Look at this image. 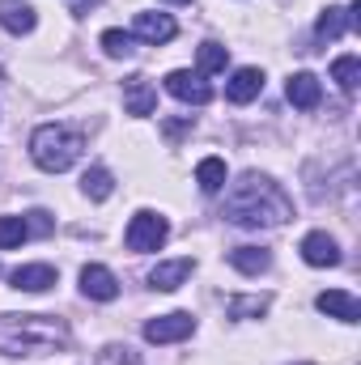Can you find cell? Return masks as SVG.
Wrapping results in <instances>:
<instances>
[{
    "label": "cell",
    "instance_id": "obj_10",
    "mask_svg": "<svg viewBox=\"0 0 361 365\" xmlns=\"http://www.w3.org/2000/svg\"><path fill=\"white\" fill-rule=\"evenodd\" d=\"M302 259H306L310 268H336V264H340V247H336L332 234L315 230V234L302 238Z\"/></svg>",
    "mask_w": 361,
    "mask_h": 365
},
{
    "label": "cell",
    "instance_id": "obj_4",
    "mask_svg": "<svg viewBox=\"0 0 361 365\" xmlns=\"http://www.w3.org/2000/svg\"><path fill=\"white\" fill-rule=\"evenodd\" d=\"M166 238H171V225H166V217H162V212H149V208H141V212L128 221V234H123L128 251H136V255H145V251H158Z\"/></svg>",
    "mask_w": 361,
    "mask_h": 365
},
{
    "label": "cell",
    "instance_id": "obj_8",
    "mask_svg": "<svg viewBox=\"0 0 361 365\" xmlns=\"http://www.w3.org/2000/svg\"><path fill=\"white\" fill-rule=\"evenodd\" d=\"M123 110L136 115V119H145V115L158 110V90H153L149 77H128L123 81Z\"/></svg>",
    "mask_w": 361,
    "mask_h": 365
},
{
    "label": "cell",
    "instance_id": "obj_16",
    "mask_svg": "<svg viewBox=\"0 0 361 365\" xmlns=\"http://www.w3.org/2000/svg\"><path fill=\"white\" fill-rule=\"evenodd\" d=\"M34 9L30 4H21V0H0V26L9 30V34H30L34 30Z\"/></svg>",
    "mask_w": 361,
    "mask_h": 365
},
{
    "label": "cell",
    "instance_id": "obj_21",
    "mask_svg": "<svg viewBox=\"0 0 361 365\" xmlns=\"http://www.w3.org/2000/svg\"><path fill=\"white\" fill-rule=\"evenodd\" d=\"M81 191H86L90 200H106V195L115 191L111 170H106V166H90V170H86V179H81Z\"/></svg>",
    "mask_w": 361,
    "mask_h": 365
},
{
    "label": "cell",
    "instance_id": "obj_17",
    "mask_svg": "<svg viewBox=\"0 0 361 365\" xmlns=\"http://www.w3.org/2000/svg\"><path fill=\"white\" fill-rule=\"evenodd\" d=\"M230 264L243 276H260L272 268V251H264V247H234L230 251Z\"/></svg>",
    "mask_w": 361,
    "mask_h": 365
},
{
    "label": "cell",
    "instance_id": "obj_15",
    "mask_svg": "<svg viewBox=\"0 0 361 365\" xmlns=\"http://www.w3.org/2000/svg\"><path fill=\"white\" fill-rule=\"evenodd\" d=\"M195 272V264L191 259H171V264H158L153 272H149V289H158V293H175L187 276Z\"/></svg>",
    "mask_w": 361,
    "mask_h": 365
},
{
    "label": "cell",
    "instance_id": "obj_9",
    "mask_svg": "<svg viewBox=\"0 0 361 365\" xmlns=\"http://www.w3.org/2000/svg\"><path fill=\"white\" fill-rule=\"evenodd\" d=\"M81 293L90 302H115L119 297V280H115L111 268H102V264H86L81 268Z\"/></svg>",
    "mask_w": 361,
    "mask_h": 365
},
{
    "label": "cell",
    "instance_id": "obj_12",
    "mask_svg": "<svg viewBox=\"0 0 361 365\" xmlns=\"http://www.w3.org/2000/svg\"><path fill=\"white\" fill-rule=\"evenodd\" d=\"M9 280H13V289H21V293H47V289L60 280V272H56L51 264H21Z\"/></svg>",
    "mask_w": 361,
    "mask_h": 365
},
{
    "label": "cell",
    "instance_id": "obj_6",
    "mask_svg": "<svg viewBox=\"0 0 361 365\" xmlns=\"http://www.w3.org/2000/svg\"><path fill=\"white\" fill-rule=\"evenodd\" d=\"M175 34H179V26H175V17H171V13H136V21H132V38L153 43V47L171 43Z\"/></svg>",
    "mask_w": 361,
    "mask_h": 365
},
{
    "label": "cell",
    "instance_id": "obj_28",
    "mask_svg": "<svg viewBox=\"0 0 361 365\" xmlns=\"http://www.w3.org/2000/svg\"><path fill=\"white\" fill-rule=\"evenodd\" d=\"M191 128H195V123H191V115H187V119H171V123H162V132H166L171 140H179L183 132H191Z\"/></svg>",
    "mask_w": 361,
    "mask_h": 365
},
{
    "label": "cell",
    "instance_id": "obj_5",
    "mask_svg": "<svg viewBox=\"0 0 361 365\" xmlns=\"http://www.w3.org/2000/svg\"><path fill=\"white\" fill-rule=\"evenodd\" d=\"M195 331V319L187 314V310H175V314H158V319H149L145 323V340L149 344H179Z\"/></svg>",
    "mask_w": 361,
    "mask_h": 365
},
{
    "label": "cell",
    "instance_id": "obj_26",
    "mask_svg": "<svg viewBox=\"0 0 361 365\" xmlns=\"http://www.w3.org/2000/svg\"><path fill=\"white\" fill-rule=\"evenodd\" d=\"M26 230H30V234H39V238H47V234L56 230V221H51L43 208H34V212H26Z\"/></svg>",
    "mask_w": 361,
    "mask_h": 365
},
{
    "label": "cell",
    "instance_id": "obj_23",
    "mask_svg": "<svg viewBox=\"0 0 361 365\" xmlns=\"http://www.w3.org/2000/svg\"><path fill=\"white\" fill-rule=\"evenodd\" d=\"M26 238H30L26 217H0V251H17Z\"/></svg>",
    "mask_w": 361,
    "mask_h": 365
},
{
    "label": "cell",
    "instance_id": "obj_27",
    "mask_svg": "<svg viewBox=\"0 0 361 365\" xmlns=\"http://www.w3.org/2000/svg\"><path fill=\"white\" fill-rule=\"evenodd\" d=\"M98 365H136V353H132V349H119V344H111V349H102Z\"/></svg>",
    "mask_w": 361,
    "mask_h": 365
},
{
    "label": "cell",
    "instance_id": "obj_2",
    "mask_svg": "<svg viewBox=\"0 0 361 365\" xmlns=\"http://www.w3.org/2000/svg\"><path fill=\"white\" fill-rule=\"evenodd\" d=\"M68 344V323L56 314H0L4 357H47Z\"/></svg>",
    "mask_w": 361,
    "mask_h": 365
},
{
    "label": "cell",
    "instance_id": "obj_18",
    "mask_svg": "<svg viewBox=\"0 0 361 365\" xmlns=\"http://www.w3.org/2000/svg\"><path fill=\"white\" fill-rule=\"evenodd\" d=\"M345 30H353V26H349V9H323V13H319V26H315L319 43H336Z\"/></svg>",
    "mask_w": 361,
    "mask_h": 365
},
{
    "label": "cell",
    "instance_id": "obj_19",
    "mask_svg": "<svg viewBox=\"0 0 361 365\" xmlns=\"http://www.w3.org/2000/svg\"><path fill=\"white\" fill-rule=\"evenodd\" d=\"M195 182H200L204 195H217V191L225 187V162H221V158H204V162L195 166Z\"/></svg>",
    "mask_w": 361,
    "mask_h": 365
},
{
    "label": "cell",
    "instance_id": "obj_25",
    "mask_svg": "<svg viewBox=\"0 0 361 365\" xmlns=\"http://www.w3.org/2000/svg\"><path fill=\"white\" fill-rule=\"evenodd\" d=\"M225 64H230V47H221V43H200V77L221 73Z\"/></svg>",
    "mask_w": 361,
    "mask_h": 365
},
{
    "label": "cell",
    "instance_id": "obj_7",
    "mask_svg": "<svg viewBox=\"0 0 361 365\" xmlns=\"http://www.w3.org/2000/svg\"><path fill=\"white\" fill-rule=\"evenodd\" d=\"M166 90L175 93L179 102H191V106H204V102H213V86H208L200 73H187V68H175V73L166 77Z\"/></svg>",
    "mask_w": 361,
    "mask_h": 365
},
{
    "label": "cell",
    "instance_id": "obj_29",
    "mask_svg": "<svg viewBox=\"0 0 361 365\" xmlns=\"http://www.w3.org/2000/svg\"><path fill=\"white\" fill-rule=\"evenodd\" d=\"M166 4H187V0H166Z\"/></svg>",
    "mask_w": 361,
    "mask_h": 365
},
{
    "label": "cell",
    "instance_id": "obj_3",
    "mask_svg": "<svg viewBox=\"0 0 361 365\" xmlns=\"http://www.w3.org/2000/svg\"><path fill=\"white\" fill-rule=\"evenodd\" d=\"M81 153H86V136L73 132V128H64V123H43V128H34V136H30V158H34V166L47 170V175L73 170V166L81 162Z\"/></svg>",
    "mask_w": 361,
    "mask_h": 365
},
{
    "label": "cell",
    "instance_id": "obj_22",
    "mask_svg": "<svg viewBox=\"0 0 361 365\" xmlns=\"http://www.w3.org/2000/svg\"><path fill=\"white\" fill-rule=\"evenodd\" d=\"M102 51H106L111 60H128V56H136V38H132L128 30H106V34H102Z\"/></svg>",
    "mask_w": 361,
    "mask_h": 365
},
{
    "label": "cell",
    "instance_id": "obj_20",
    "mask_svg": "<svg viewBox=\"0 0 361 365\" xmlns=\"http://www.w3.org/2000/svg\"><path fill=\"white\" fill-rule=\"evenodd\" d=\"M332 81H336L345 93L357 90V81H361V60L357 56H340V60L332 64Z\"/></svg>",
    "mask_w": 361,
    "mask_h": 365
},
{
    "label": "cell",
    "instance_id": "obj_24",
    "mask_svg": "<svg viewBox=\"0 0 361 365\" xmlns=\"http://www.w3.org/2000/svg\"><path fill=\"white\" fill-rule=\"evenodd\" d=\"M272 297L264 293H255V297H230V319H260V314H268Z\"/></svg>",
    "mask_w": 361,
    "mask_h": 365
},
{
    "label": "cell",
    "instance_id": "obj_1",
    "mask_svg": "<svg viewBox=\"0 0 361 365\" xmlns=\"http://www.w3.org/2000/svg\"><path fill=\"white\" fill-rule=\"evenodd\" d=\"M221 217L238 230H276L293 217V200L280 191V182H272L268 175L247 170L243 179L230 187Z\"/></svg>",
    "mask_w": 361,
    "mask_h": 365
},
{
    "label": "cell",
    "instance_id": "obj_11",
    "mask_svg": "<svg viewBox=\"0 0 361 365\" xmlns=\"http://www.w3.org/2000/svg\"><path fill=\"white\" fill-rule=\"evenodd\" d=\"M315 306L327 314V319H340V323H361V302L345 289H327L315 297Z\"/></svg>",
    "mask_w": 361,
    "mask_h": 365
},
{
    "label": "cell",
    "instance_id": "obj_13",
    "mask_svg": "<svg viewBox=\"0 0 361 365\" xmlns=\"http://www.w3.org/2000/svg\"><path fill=\"white\" fill-rule=\"evenodd\" d=\"M260 90H264V73H260V68H238V73L225 81V98H230L234 106H247L251 98H260Z\"/></svg>",
    "mask_w": 361,
    "mask_h": 365
},
{
    "label": "cell",
    "instance_id": "obj_14",
    "mask_svg": "<svg viewBox=\"0 0 361 365\" xmlns=\"http://www.w3.org/2000/svg\"><path fill=\"white\" fill-rule=\"evenodd\" d=\"M285 98H289L298 110H315V106H319V98H323L319 77H315V73H293V77H289V86H285Z\"/></svg>",
    "mask_w": 361,
    "mask_h": 365
}]
</instances>
